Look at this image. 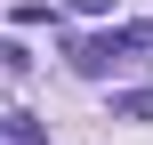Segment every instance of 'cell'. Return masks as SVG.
<instances>
[{"label":"cell","mask_w":153,"mask_h":145,"mask_svg":"<svg viewBox=\"0 0 153 145\" xmlns=\"http://www.w3.org/2000/svg\"><path fill=\"white\" fill-rule=\"evenodd\" d=\"M113 121H153V89H129V97H113Z\"/></svg>","instance_id":"3"},{"label":"cell","mask_w":153,"mask_h":145,"mask_svg":"<svg viewBox=\"0 0 153 145\" xmlns=\"http://www.w3.org/2000/svg\"><path fill=\"white\" fill-rule=\"evenodd\" d=\"M65 8H81V16H97V8H105V0H65Z\"/></svg>","instance_id":"4"},{"label":"cell","mask_w":153,"mask_h":145,"mask_svg":"<svg viewBox=\"0 0 153 145\" xmlns=\"http://www.w3.org/2000/svg\"><path fill=\"white\" fill-rule=\"evenodd\" d=\"M145 40H153L145 24H121V32H105V40H81V48H73V65H81V73H113V65H121L129 48H145Z\"/></svg>","instance_id":"1"},{"label":"cell","mask_w":153,"mask_h":145,"mask_svg":"<svg viewBox=\"0 0 153 145\" xmlns=\"http://www.w3.org/2000/svg\"><path fill=\"white\" fill-rule=\"evenodd\" d=\"M0 145H48V129L32 113H0Z\"/></svg>","instance_id":"2"}]
</instances>
